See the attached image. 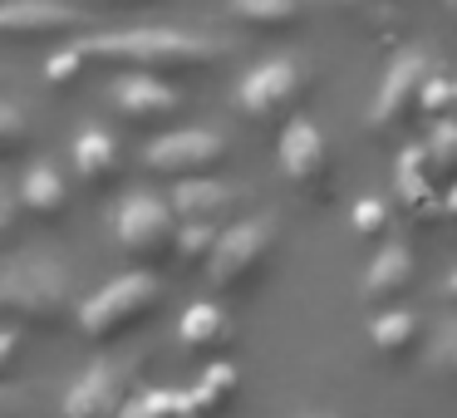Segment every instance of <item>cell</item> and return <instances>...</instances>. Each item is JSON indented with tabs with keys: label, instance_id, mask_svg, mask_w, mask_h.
I'll use <instances>...</instances> for the list:
<instances>
[{
	"label": "cell",
	"instance_id": "obj_5",
	"mask_svg": "<svg viewBox=\"0 0 457 418\" xmlns=\"http://www.w3.org/2000/svg\"><path fill=\"white\" fill-rule=\"evenodd\" d=\"M433 74L437 70L423 50H408L388 64L384 84H378L374 104H369V133L378 143H408L423 129V89Z\"/></svg>",
	"mask_w": 457,
	"mask_h": 418
},
{
	"label": "cell",
	"instance_id": "obj_19",
	"mask_svg": "<svg viewBox=\"0 0 457 418\" xmlns=\"http://www.w3.org/2000/svg\"><path fill=\"white\" fill-rule=\"evenodd\" d=\"M21 207L35 212V217H60V212L70 207V188H64V178H60L54 163H35V168H25Z\"/></svg>",
	"mask_w": 457,
	"mask_h": 418
},
{
	"label": "cell",
	"instance_id": "obj_3",
	"mask_svg": "<svg viewBox=\"0 0 457 418\" xmlns=\"http://www.w3.org/2000/svg\"><path fill=\"white\" fill-rule=\"evenodd\" d=\"M276 256H280V227L270 217L231 222V227H221L217 247H212L207 280L217 296H251L276 271Z\"/></svg>",
	"mask_w": 457,
	"mask_h": 418
},
{
	"label": "cell",
	"instance_id": "obj_10",
	"mask_svg": "<svg viewBox=\"0 0 457 418\" xmlns=\"http://www.w3.org/2000/svg\"><path fill=\"white\" fill-rule=\"evenodd\" d=\"M129 374L113 359H94L64 394V418H119L129 404Z\"/></svg>",
	"mask_w": 457,
	"mask_h": 418
},
{
	"label": "cell",
	"instance_id": "obj_30",
	"mask_svg": "<svg viewBox=\"0 0 457 418\" xmlns=\"http://www.w3.org/2000/svg\"><path fill=\"white\" fill-rule=\"evenodd\" d=\"M11 364H15V335L11 330H0V374H5Z\"/></svg>",
	"mask_w": 457,
	"mask_h": 418
},
{
	"label": "cell",
	"instance_id": "obj_28",
	"mask_svg": "<svg viewBox=\"0 0 457 418\" xmlns=\"http://www.w3.org/2000/svg\"><path fill=\"white\" fill-rule=\"evenodd\" d=\"M21 192H11L5 182H0V241L15 237V227H21Z\"/></svg>",
	"mask_w": 457,
	"mask_h": 418
},
{
	"label": "cell",
	"instance_id": "obj_33",
	"mask_svg": "<svg viewBox=\"0 0 457 418\" xmlns=\"http://www.w3.org/2000/svg\"><path fill=\"white\" fill-rule=\"evenodd\" d=\"M443 300H447V305L457 310V266L447 271V280H443Z\"/></svg>",
	"mask_w": 457,
	"mask_h": 418
},
{
	"label": "cell",
	"instance_id": "obj_15",
	"mask_svg": "<svg viewBox=\"0 0 457 418\" xmlns=\"http://www.w3.org/2000/svg\"><path fill=\"white\" fill-rule=\"evenodd\" d=\"M172 212L178 222H197V227H217L237 212V192L217 178H192V182H178L172 192Z\"/></svg>",
	"mask_w": 457,
	"mask_h": 418
},
{
	"label": "cell",
	"instance_id": "obj_11",
	"mask_svg": "<svg viewBox=\"0 0 457 418\" xmlns=\"http://www.w3.org/2000/svg\"><path fill=\"white\" fill-rule=\"evenodd\" d=\"M418 290V256L403 247V241H388V247L374 251V261H369L364 271V286H359V296H364V305L374 310H398L408 296Z\"/></svg>",
	"mask_w": 457,
	"mask_h": 418
},
{
	"label": "cell",
	"instance_id": "obj_13",
	"mask_svg": "<svg viewBox=\"0 0 457 418\" xmlns=\"http://www.w3.org/2000/svg\"><path fill=\"white\" fill-rule=\"evenodd\" d=\"M428 335H433V330H428L423 315H413L408 305L378 310L374 325H369V345H374V355L384 359V364H394V369H403V364H413V359H423Z\"/></svg>",
	"mask_w": 457,
	"mask_h": 418
},
{
	"label": "cell",
	"instance_id": "obj_22",
	"mask_svg": "<svg viewBox=\"0 0 457 418\" xmlns=\"http://www.w3.org/2000/svg\"><path fill=\"white\" fill-rule=\"evenodd\" d=\"M423 369H428V379H433V384L457 389V320H447V325H437L433 335H428Z\"/></svg>",
	"mask_w": 457,
	"mask_h": 418
},
{
	"label": "cell",
	"instance_id": "obj_24",
	"mask_svg": "<svg viewBox=\"0 0 457 418\" xmlns=\"http://www.w3.org/2000/svg\"><path fill=\"white\" fill-rule=\"evenodd\" d=\"M354 237L364 241V247H388L394 241V212H388V202L378 197H364L354 207Z\"/></svg>",
	"mask_w": 457,
	"mask_h": 418
},
{
	"label": "cell",
	"instance_id": "obj_17",
	"mask_svg": "<svg viewBox=\"0 0 457 418\" xmlns=\"http://www.w3.org/2000/svg\"><path fill=\"white\" fill-rule=\"evenodd\" d=\"M74 172H79V182H89V188H109L113 178L123 172V153H119V138L104 129H84L79 138H74Z\"/></svg>",
	"mask_w": 457,
	"mask_h": 418
},
{
	"label": "cell",
	"instance_id": "obj_32",
	"mask_svg": "<svg viewBox=\"0 0 457 418\" xmlns=\"http://www.w3.org/2000/svg\"><path fill=\"white\" fill-rule=\"evenodd\" d=\"M443 217H447V227H457V182L443 192Z\"/></svg>",
	"mask_w": 457,
	"mask_h": 418
},
{
	"label": "cell",
	"instance_id": "obj_29",
	"mask_svg": "<svg viewBox=\"0 0 457 418\" xmlns=\"http://www.w3.org/2000/svg\"><path fill=\"white\" fill-rule=\"evenodd\" d=\"M0 418H25V389H0Z\"/></svg>",
	"mask_w": 457,
	"mask_h": 418
},
{
	"label": "cell",
	"instance_id": "obj_20",
	"mask_svg": "<svg viewBox=\"0 0 457 418\" xmlns=\"http://www.w3.org/2000/svg\"><path fill=\"white\" fill-rule=\"evenodd\" d=\"M418 158H423L428 178H433L437 188H443V192L453 188V182H457V119L428 129V143L418 148Z\"/></svg>",
	"mask_w": 457,
	"mask_h": 418
},
{
	"label": "cell",
	"instance_id": "obj_2",
	"mask_svg": "<svg viewBox=\"0 0 457 418\" xmlns=\"http://www.w3.org/2000/svg\"><path fill=\"white\" fill-rule=\"evenodd\" d=\"M74 305V271L54 251H15L0 261V315H15L25 325L60 320Z\"/></svg>",
	"mask_w": 457,
	"mask_h": 418
},
{
	"label": "cell",
	"instance_id": "obj_34",
	"mask_svg": "<svg viewBox=\"0 0 457 418\" xmlns=\"http://www.w3.org/2000/svg\"><path fill=\"white\" fill-rule=\"evenodd\" d=\"M99 5H158V0H99Z\"/></svg>",
	"mask_w": 457,
	"mask_h": 418
},
{
	"label": "cell",
	"instance_id": "obj_21",
	"mask_svg": "<svg viewBox=\"0 0 457 418\" xmlns=\"http://www.w3.org/2000/svg\"><path fill=\"white\" fill-rule=\"evenodd\" d=\"M237 384H241V379H237V369H231L227 359H217V364H212L207 374H202V384L187 394V398H192V414H197V418L221 414V408H227L231 398H237Z\"/></svg>",
	"mask_w": 457,
	"mask_h": 418
},
{
	"label": "cell",
	"instance_id": "obj_4",
	"mask_svg": "<svg viewBox=\"0 0 457 418\" xmlns=\"http://www.w3.org/2000/svg\"><path fill=\"white\" fill-rule=\"evenodd\" d=\"M310 99H315V70L305 60H295V54L256 64L237 89V109L256 129H290L305 113Z\"/></svg>",
	"mask_w": 457,
	"mask_h": 418
},
{
	"label": "cell",
	"instance_id": "obj_9",
	"mask_svg": "<svg viewBox=\"0 0 457 418\" xmlns=\"http://www.w3.org/2000/svg\"><path fill=\"white\" fill-rule=\"evenodd\" d=\"M221 163H227V138L212 129H172L143 148V168L158 172V178H172V182L212 178Z\"/></svg>",
	"mask_w": 457,
	"mask_h": 418
},
{
	"label": "cell",
	"instance_id": "obj_26",
	"mask_svg": "<svg viewBox=\"0 0 457 418\" xmlns=\"http://www.w3.org/2000/svg\"><path fill=\"white\" fill-rule=\"evenodd\" d=\"M217 237H221V227H197V222H182L172 256H178V261H187V266H202V271H207V261H212V247H217Z\"/></svg>",
	"mask_w": 457,
	"mask_h": 418
},
{
	"label": "cell",
	"instance_id": "obj_6",
	"mask_svg": "<svg viewBox=\"0 0 457 418\" xmlns=\"http://www.w3.org/2000/svg\"><path fill=\"white\" fill-rule=\"evenodd\" d=\"M276 163H280V178L286 188L295 192L300 202L310 207H325L339 188V153L315 123L295 119L290 129H280V143H276Z\"/></svg>",
	"mask_w": 457,
	"mask_h": 418
},
{
	"label": "cell",
	"instance_id": "obj_25",
	"mask_svg": "<svg viewBox=\"0 0 457 418\" xmlns=\"http://www.w3.org/2000/svg\"><path fill=\"white\" fill-rule=\"evenodd\" d=\"M457 119V84L447 74H433L423 89V129H437V123Z\"/></svg>",
	"mask_w": 457,
	"mask_h": 418
},
{
	"label": "cell",
	"instance_id": "obj_8",
	"mask_svg": "<svg viewBox=\"0 0 457 418\" xmlns=\"http://www.w3.org/2000/svg\"><path fill=\"white\" fill-rule=\"evenodd\" d=\"M113 231H119V247L129 251L133 261H162L172 256V247H178V212H172V202L153 197V192H133V197H123L119 217H113Z\"/></svg>",
	"mask_w": 457,
	"mask_h": 418
},
{
	"label": "cell",
	"instance_id": "obj_1",
	"mask_svg": "<svg viewBox=\"0 0 457 418\" xmlns=\"http://www.w3.org/2000/svg\"><path fill=\"white\" fill-rule=\"evenodd\" d=\"M89 60H109V64H129L133 74H158V79H192V74H207L217 64L231 60V45L212 40L197 30H168V25H153V30H129V35H99V40H84Z\"/></svg>",
	"mask_w": 457,
	"mask_h": 418
},
{
	"label": "cell",
	"instance_id": "obj_31",
	"mask_svg": "<svg viewBox=\"0 0 457 418\" xmlns=\"http://www.w3.org/2000/svg\"><path fill=\"white\" fill-rule=\"evenodd\" d=\"M335 5H339L345 15H374V5H378V0H335Z\"/></svg>",
	"mask_w": 457,
	"mask_h": 418
},
{
	"label": "cell",
	"instance_id": "obj_14",
	"mask_svg": "<svg viewBox=\"0 0 457 418\" xmlns=\"http://www.w3.org/2000/svg\"><path fill=\"white\" fill-rule=\"evenodd\" d=\"M113 104H119V113L133 123H162L182 109V94L172 89L168 79H158V74H123V79L113 84Z\"/></svg>",
	"mask_w": 457,
	"mask_h": 418
},
{
	"label": "cell",
	"instance_id": "obj_12",
	"mask_svg": "<svg viewBox=\"0 0 457 418\" xmlns=\"http://www.w3.org/2000/svg\"><path fill=\"white\" fill-rule=\"evenodd\" d=\"M79 30V11L64 0H0V35L5 40H50Z\"/></svg>",
	"mask_w": 457,
	"mask_h": 418
},
{
	"label": "cell",
	"instance_id": "obj_18",
	"mask_svg": "<svg viewBox=\"0 0 457 418\" xmlns=\"http://www.w3.org/2000/svg\"><path fill=\"white\" fill-rule=\"evenodd\" d=\"M231 21L251 35H290L305 25V0H231Z\"/></svg>",
	"mask_w": 457,
	"mask_h": 418
},
{
	"label": "cell",
	"instance_id": "obj_27",
	"mask_svg": "<svg viewBox=\"0 0 457 418\" xmlns=\"http://www.w3.org/2000/svg\"><path fill=\"white\" fill-rule=\"evenodd\" d=\"M25 143H30V119H25V109L11 99H0V158L21 153Z\"/></svg>",
	"mask_w": 457,
	"mask_h": 418
},
{
	"label": "cell",
	"instance_id": "obj_16",
	"mask_svg": "<svg viewBox=\"0 0 457 418\" xmlns=\"http://www.w3.org/2000/svg\"><path fill=\"white\" fill-rule=\"evenodd\" d=\"M178 339H182V349H192V355L221 359L231 349V339H237V325H231V315L221 305H192L187 315H182V325H178Z\"/></svg>",
	"mask_w": 457,
	"mask_h": 418
},
{
	"label": "cell",
	"instance_id": "obj_23",
	"mask_svg": "<svg viewBox=\"0 0 457 418\" xmlns=\"http://www.w3.org/2000/svg\"><path fill=\"white\" fill-rule=\"evenodd\" d=\"M119 418H197L192 414L187 394H172V389H153V394H133L123 404Z\"/></svg>",
	"mask_w": 457,
	"mask_h": 418
},
{
	"label": "cell",
	"instance_id": "obj_7",
	"mask_svg": "<svg viewBox=\"0 0 457 418\" xmlns=\"http://www.w3.org/2000/svg\"><path fill=\"white\" fill-rule=\"evenodd\" d=\"M158 305H162V280L148 276V271H129V276L104 280L89 300H79V330L89 339H119L133 325H143Z\"/></svg>",
	"mask_w": 457,
	"mask_h": 418
}]
</instances>
